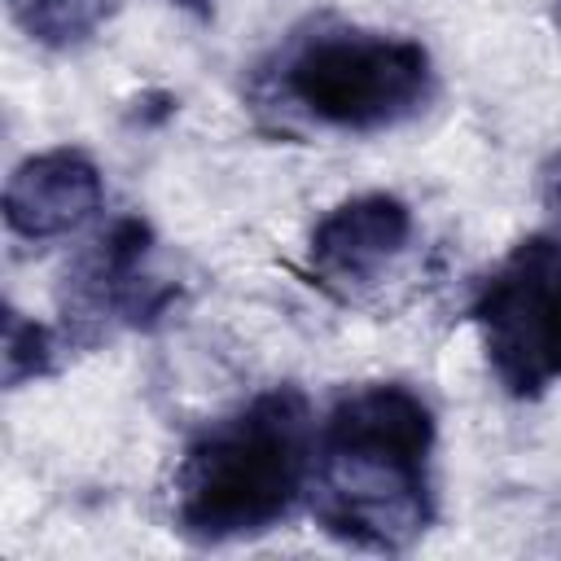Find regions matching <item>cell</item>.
<instances>
[{
    "label": "cell",
    "instance_id": "6da1fadb",
    "mask_svg": "<svg viewBox=\"0 0 561 561\" xmlns=\"http://www.w3.org/2000/svg\"><path fill=\"white\" fill-rule=\"evenodd\" d=\"M434 412L399 386L346 390L316 430L307 504L324 535L364 552H403L434 522Z\"/></svg>",
    "mask_w": 561,
    "mask_h": 561
},
{
    "label": "cell",
    "instance_id": "7a4b0ae2",
    "mask_svg": "<svg viewBox=\"0 0 561 561\" xmlns=\"http://www.w3.org/2000/svg\"><path fill=\"white\" fill-rule=\"evenodd\" d=\"M316 421L298 386H272L210 421L175 469V526L193 543H237L272 530L307 495Z\"/></svg>",
    "mask_w": 561,
    "mask_h": 561
},
{
    "label": "cell",
    "instance_id": "3957f363",
    "mask_svg": "<svg viewBox=\"0 0 561 561\" xmlns=\"http://www.w3.org/2000/svg\"><path fill=\"white\" fill-rule=\"evenodd\" d=\"M280 96L311 123L346 136L390 131L416 118L434 96L425 44L359 26H320L298 35L276 70Z\"/></svg>",
    "mask_w": 561,
    "mask_h": 561
},
{
    "label": "cell",
    "instance_id": "277c9868",
    "mask_svg": "<svg viewBox=\"0 0 561 561\" xmlns=\"http://www.w3.org/2000/svg\"><path fill=\"white\" fill-rule=\"evenodd\" d=\"M486 368L513 399L561 381V232L522 237L478 285L469 307Z\"/></svg>",
    "mask_w": 561,
    "mask_h": 561
},
{
    "label": "cell",
    "instance_id": "5b68a950",
    "mask_svg": "<svg viewBox=\"0 0 561 561\" xmlns=\"http://www.w3.org/2000/svg\"><path fill=\"white\" fill-rule=\"evenodd\" d=\"M149 250L153 232L145 219L127 215L105 228L66 276V311L75 316V324L118 320L140 329L162 320L175 302V285L149 272Z\"/></svg>",
    "mask_w": 561,
    "mask_h": 561
},
{
    "label": "cell",
    "instance_id": "8992f818",
    "mask_svg": "<svg viewBox=\"0 0 561 561\" xmlns=\"http://www.w3.org/2000/svg\"><path fill=\"white\" fill-rule=\"evenodd\" d=\"M412 210L394 193H359L337 202L311 232V267L333 285H377L412 245Z\"/></svg>",
    "mask_w": 561,
    "mask_h": 561
},
{
    "label": "cell",
    "instance_id": "52a82bcc",
    "mask_svg": "<svg viewBox=\"0 0 561 561\" xmlns=\"http://www.w3.org/2000/svg\"><path fill=\"white\" fill-rule=\"evenodd\" d=\"M105 202L96 162L83 149H44L13 167L4 184V224L22 241L79 232Z\"/></svg>",
    "mask_w": 561,
    "mask_h": 561
},
{
    "label": "cell",
    "instance_id": "ba28073f",
    "mask_svg": "<svg viewBox=\"0 0 561 561\" xmlns=\"http://www.w3.org/2000/svg\"><path fill=\"white\" fill-rule=\"evenodd\" d=\"M9 13L22 26V35L66 53L88 44L118 13V0H9Z\"/></svg>",
    "mask_w": 561,
    "mask_h": 561
},
{
    "label": "cell",
    "instance_id": "9c48e42d",
    "mask_svg": "<svg viewBox=\"0 0 561 561\" xmlns=\"http://www.w3.org/2000/svg\"><path fill=\"white\" fill-rule=\"evenodd\" d=\"M53 364H57L53 333L39 320H31L18 307H9L4 311V386L18 390V386H26L35 377H48Z\"/></svg>",
    "mask_w": 561,
    "mask_h": 561
},
{
    "label": "cell",
    "instance_id": "30bf717a",
    "mask_svg": "<svg viewBox=\"0 0 561 561\" xmlns=\"http://www.w3.org/2000/svg\"><path fill=\"white\" fill-rule=\"evenodd\" d=\"M539 202H543L548 215L561 219V149H552L539 167Z\"/></svg>",
    "mask_w": 561,
    "mask_h": 561
},
{
    "label": "cell",
    "instance_id": "8fae6325",
    "mask_svg": "<svg viewBox=\"0 0 561 561\" xmlns=\"http://www.w3.org/2000/svg\"><path fill=\"white\" fill-rule=\"evenodd\" d=\"M171 4H180V9H188V13H210L215 0H171Z\"/></svg>",
    "mask_w": 561,
    "mask_h": 561
},
{
    "label": "cell",
    "instance_id": "7c38bea8",
    "mask_svg": "<svg viewBox=\"0 0 561 561\" xmlns=\"http://www.w3.org/2000/svg\"><path fill=\"white\" fill-rule=\"evenodd\" d=\"M557 26H561V0H557Z\"/></svg>",
    "mask_w": 561,
    "mask_h": 561
}]
</instances>
